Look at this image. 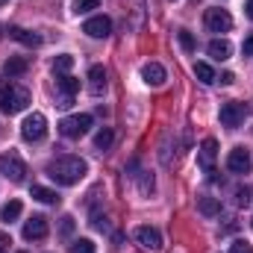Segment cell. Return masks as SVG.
<instances>
[{"label":"cell","mask_w":253,"mask_h":253,"mask_svg":"<svg viewBox=\"0 0 253 253\" xmlns=\"http://www.w3.org/2000/svg\"><path fill=\"white\" fill-rule=\"evenodd\" d=\"M85 171H88V165L80 156H56L47 162V177L59 186H77L85 177Z\"/></svg>","instance_id":"6da1fadb"},{"label":"cell","mask_w":253,"mask_h":253,"mask_svg":"<svg viewBox=\"0 0 253 253\" xmlns=\"http://www.w3.org/2000/svg\"><path fill=\"white\" fill-rule=\"evenodd\" d=\"M30 106V88L18 85V83H3L0 85V112L6 115H18Z\"/></svg>","instance_id":"7a4b0ae2"},{"label":"cell","mask_w":253,"mask_h":253,"mask_svg":"<svg viewBox=\"0 0 253 253\" xmlns=\"http://www.w3.org/2000/svg\"><path fill=\"white\" fill-rule=\"evenodd\" d=\"M0 174H3L6 180H12V183H24V180H27V162H24L15 150H9V153L0 156Z\"/></svg>","instance_id":"3957f363"},{"label":"cell","mask_w":253,"mask_h":253,"mask_svg":"<svg viewBox=\"0 0 253 253\" xmlns=\"http://www.w3.org/2000/svg\"><path fill=\"white\" fill-rule=\"evenodd\" d=\"M94 124V118L91 115H68L59 121V132H62L65 138H83L88 129Z\"/></svg>","instance_id":"277c9868"},{"label":"cell","mask_w":253,"mask_h":253,"mask_svg":"<svg viewBox=\"0 0 253 253\" xmlns=\"http://www.w3.org/2000/svg\"><path fill=\"white\" fill-rule=\"evenodd\" d=\"M21 135H24V141H42L47 135V118L42 112H30L21 124Z\"/></svg>","instance_id":"5b68a950"},{"label":"cell","mask_w":253,"mask_h":253,"mask_svg":"<svg viewBox=\"0 0 253 253\" xmlns=\"http://www.w3.org/2000/svg\"><path fill=\"white\" fill-rule=\"evenodd\" d=\"M203 24H206L209 33H230L233 30V18H230L227 9H206Z\"/></svg>","instance_id":"8992f818"},{"label":"cell","mask_w":253,"mask_h":253,"mask_svg":"<svg viewBox=\"0 0 253 253\" xmlns=\"http://www.w3.org/2000/svg\"><path fill=\"white\" fill-rule=\"evenodd\" d=\"M227 168L233 174H251L253 171V156L248 147H233L230 156H227Z\"/></svg>","instance_id":"52a82bcc"},{"label":"cell","mask_w":253,"mask_h":253,"mask_svg":"<svg viewBox=\"0 0 253 253\" xmlns=\"http://www.w3.org/2000/svg\"><path fill=\"white\" fill-rule=\"evenodd\" d=\"M135 242L144 248V251H150V253H159L162 251V233L156 230V227H135Z\"/></svg>","instance_id":"ba28073f"},{"label":"cell","mask_w":253,"mask_h":253,"mask_svg":"<svg viewBox=\"0 0 253 253\" xmlns=\"http://www.w3.org/2000/svg\"><path fill=\"white\" fill-rule=\"evenodd\" d=\"M215 156H218V141L215 138H203V144L197 147V165L206 174H215Z\"/></svg>","instance_id":"9c48e42d"},{"label":"cell","mask_w":253,"mask_h":253,"mask_svg":"<svg viewBox=\"0 0 253 253\" xmlns=\"http://www.w3.org/2000/svg\"><path fill=\"white\" fill-rule=\"evenodd\" d=\"M56 91H59V109H68L71 103H74V94L80 91V80H74V77H68V74H62L59 80H56Z\"/></svg>","instance_id":"30bf717a"},{"label":"cell","mask_w":253,"mask_h":253,"mask_svg":"<svg viewBox=\"0 0 253 253\" xmlns=\"http://www.w3.org/2000/svg\"><path fill=\"white\" fill-rule=\"evenodd\" d=\"M83 33L91 36V39H106V36L112 33V21H109L106 15H94V18H88V21L83 24Z\"/></svg>","instance_id":"8fae6325"},{"label":"cell","mask_w":253,"mask_h":253,"mask_svg":"<svg viewBox=\"0 0 253 253\" xmlns=\"http://www.w3.org/2000/svg\"><path fill=\"white\" fill-rule=\"evenodd\" d=\"M242 121H245V106H242V103L230 100V103H224V106H221V124L227 126V129L242 126Z\"/></svg>","instance_id":"7c38bea8"},{"label":"cell","mask_w":253,"mask_h":253,"mask_svg":"<svg viewBox=\"0 0 253 253\" xmlns=\"http://www.w3.org/2000/svg\"><path fill=\"white\" fill-rule=\"evenodd\" d=\"M47 236V218L44 215H33L27 224H24V239L27 242H42Z\"/></svg>","instance_id":"4fadbf2b"},{"label":"cell","mask_w":253,"mask_h":253,"mask_svg":"<svg viewBox=\"0 0 253 253\" xmlns=\"http://www.w3.org/2000/svg\"><path fill=\"white\" fill-rule=\"evenodd\" d=\"M141 80H144L147 85L159 88V85H165L168 74H165V68H162L159 62H144V65H141Z\"/></svg>","instance_id":"5bb4252c"},{"label":"cell","mask_w":253,"mask_h":253,"mask_svg":"<svg viewBox=\"0 0 253 253\" xmlns=\"http://www.w3.org/2000/svg\"><path fill=\"white\" fill-rule=\"evenodd\" d=\"M88 91L94 97H100L106 91V68L103 65H91L88 68Z\"/></svg>","instance_id":"9a60e30c"},{"label":"cell","mask_w":253,"mask_h":253,"mask_svg":"<svg viewBox=\"0 0 253 253\" xmlns=\"http://www.w3.org/2000/svg\"><path fill=\"white\" fill-rule=\"evenodd\" d=\"M206 53H209L215 62H224V59H230V56H233V44H230L227 39H212V42H209V47H206Z\"/></svg>","instance_id":"2e32d148"},{"label":"cell","mask_w":253,"mask_h":253,"mask_svg":"<svg viewBox=\"0 0 253 253\" xmlns=\"http://www.w3.org/2000/svg\"><path fill=\"white\" fill-rule=\"evenodd\" d=\"M9 36H12L15 42L27 44V47H42V36H39V33H33V30H21V27H12V30H9Z\"/></svg>","instance_id":"e0dca14e"},{"label":"cell","mask_w":253,"mask_h":253,"mask_svg":"<svg viewBox=\"0 0 253 253\" xmlns=\"http://www.w3.org/2000/svg\"><path fill=\"white\" fill-rule=\"evenodd\" d=\"M21 212H24V203H21V200H9V203L0 206V221H3V224H12V221L21 218Z\"/></svg>","instance_id":"ac0fdd59"},{"label":"cell","mask_w":253,"mask_h":253,"mask_svg":"<svg viewBox=\"0 0 253 253\" xmlns=\"http://www.w3.org/2000/svg\"><path fill=\"white\" fill-rule=\"evenodd\" d=\"M27 68H30V62H27L24 56H9V59L3 62L6 77H21V74H27Z\"/></svg>","instance_id":"d6986e66"},{"label":"cell","mask_w":253,"mask_h":253,"mask_svg":"<svg viewBox=\"0 0 253 253\" xmlns=\"http://www.w3.org/2000/svg\"><path fill=\"white\" fill-rule=\"evenodd\" d=\"M197 209H200V215L215 218V215H221V200L218 197H197Z\"/></svg>","instance_id":"ffe728a7"},{"label":"cell","mask_w":253,"mask_h":253,"mask_svg":"<svg viewBox=\"0 0 253 253\" xmlns=\"http://www.w3.org/2000/svg\"><path fill=\"white\" fill-rule=\"evenodd\" d=\"M194 77H197L200 83H206V85L218 83V74L212 71V65H206V62H194Z\"/></svg>","instance_id":"44dd1931"},{"label":"cell","mask_w":253,"mask_h":253,"mask_svg":"<svg viewBox=\"0 0 253 253\" xmlns=\"http://www.w3.org/2000/svg\"><path fill=\"white\" fill-rule=\"evenodd\" d=\"M30 197H36V200H42V203H59V194L53 189H44V186H33Z\"/></svg>","instance_id":"7402d4cb"},{"label":"cell","mask_w":253,"mask_h":253,"mask_svg":"<svg viewBox=\"0 0 253 253\" xmlns=\"http://www.w3.org/2000/svg\"><path fill=\"white\" fill-rule=\"evenodd\" d=\"M112 138H115V132H112L109 126H103V129H100V132L94 135V147H97V150L103 153V150H109V147H112Z\"/></svg>","instance_id":"603a6c76"},{"label":"cell","mask_w":253,"mask_h":253,"mask_svg":"<svg viewBox=\"0 0 253 253\" xmlns=\"http://www.w3.org/2000/svg\"><path fill=\"white\" fill-rule=\"evenodd\" d=\"M100 6V0H74L71 3V12L74 15H85V12H91V9H97Z\"/></svg>","instance_id":"cb8c5ba5"},{"label":"cell","mask_w":253,"mask_h":253,"mask_svg":"<svg viewBox=\"0 0 253 253\" xmlns=\"http://www.w3.org/2000/svg\"><path fill=\"white\" fill-rule=\"evenodd\" d=\"M177 39H180V47H183L186 53H194V50H197V42H194V36H191L189 30H180Z\"/></svg>","instance_id":"d4e9b609"},{"label":"cell","mask_w":253,"mask_h":253,"mask_svg":"<svg viewBox=\"0 0 253 253\" xmlns=\"http://www.w3.org/2000/svg\"><path fill=\"white\" fill-rule=\"evenodd\" d=\"M71 68H74V56H71V53H62V56L53 59V71H56V74H68Z\"/></svg>","instance_id":"484cf974"},{"label":"cell","mask_w":253,"mask_h":253,"mask_svg":"<svg viewBox=\"0 0 253 253\" xmlns=\"http://www.w3.org/2000/svg\"><path fill=\"white\" fill-rule=\"evenodd\" d=\"M71 253H97V251H94V242L91 239H77L71 245Z\"/></svg>","instance_id":"4316f807"},{"label":"cell","mask_w":253,"mask_h":253,"mask_svg":"<svg viewBox=\"0 0 253 253\" xmlns=\"http://www.w3.org/2000/svg\"><path fill=\"white\" fill-rule=\"evenodd\" d=\"M135 177H138V189H141V194H153L156 186H153V177H150L147 171H141V174H135Z\"/></svg>","instance_id":"83f0119b"},{"label":"cell","mask_w":253,"mask_h":253,"mask_svg":"<svg viewBox=\"0 0 253 253\" xmlns=\"http://www.w3.org/2000/svg\"><path fill=\"white\" fill-rule=\"evenodd\" d=\"M74 227H77V221H74L71 215H65V218H59V236H62V239H68V236L74 233Z\"/></svg>","instance_id":"f1b7e54d"},{"label":"cell","mask_w":253,"mask_h":253,"mask_svg":"<svg viewBox=\"0 0 253 253\" xmlns=\"http://www.w3.org/2000/svg\"><path fill=\"white\" fill-rule=\"evenodd\" d=\"M236 203H239V206H248V203H251V189H248V186L236 189Z\"/></svg>","instance_id":"f546056e"},{"label":"cell","mask_w":253,"mask_h":253,"mask_svg":"<svg viewBox=\"0 0 253 253\" xmlns=\"http://www.w3.org/2000/svg\"><path fill=\"white\" fill-rule=\"evenodd\" d=\"M230 253H251V245H248V242H236V245L230 248Z\"/></svg>","instance_id":"4dcf8cb0"},{"label":"cell","mask_w":253,"mask_h":253,"mask_svg":"<svg viewBox=\"0 0 253 253\" xmlns=\"http://www.w3.org/2000/svg\"><path fill=\"white\" fill-rule=\"evenodd\" d=\"M242 53H245V56H253V36H248V39H245V44H242Z\"/></svg>","instance_id":"1f68e13d"},{"label":"cell","mask_w":253,"mask_h":253,"mask_svg":"<svg viewBox=\"0 0 253 253\" xmlns=\"http://www.w3.org/2000/svg\"><path fill=\"white\" fill-rule=\"evenodd\" d=\"M9 245H12L9 233H0V253H6V251H9Z\"/></svg>","instance_id":"d6a6232c"},{"label":"cell","mask_w":253,"mask_h":253,"mask_svg":"<svg viewBox=\"0 0 253 253\" xmlns=\"http://www.w3.org/2000/svg\"><path fill=\"white\" fill-rule=\"evenodd\" d=\"M218 80H221V83H224V85H230V83H233V80H236V74H233V71H224V74H221V77H218Z\"/></svg>","instance_id":"836d02e7"},{"label":"cell","mask_w":253,"mask_h":253,"mask_svg":"<svg viewBox=\"0 0 253 253\" xmlns=\"http://www.w3.org/2000/svg\"><path fill=\"white\" fill-rule=\"evenodd\" d=\"M245 12H248V18L253 21V0H248V3H245Z\"/></svg>","instance_id":"e575fe53"},{"label":"cell","mask_w":253,"mask_h":253,"mask_svg":"<svg viewBox=\"0 0 253 253\" xmlns=\"http://www.w3.org/2000/svg\"><path fill=\"white\" fill-rule=\"evenodd\" d=\"M3 3H9V0H0V6H3Z\"/></svg>","instance_id":"d590c367"},{"label":"cell","mask_w":253,"mask_h":253,"mask_svg":"<svg viewBox=\"0 0 253 253\" xmlns=\"http://www.w3.org/2000/svg\"><path fill=\"white\" fill-rule=\"evenodd\" d=\"M251 253H253V248H251Z\"/></svg>","instance_id":"8d00e7d4"},{"label":"cell","mask_w":253,"mask_h":253,"mask_svg":"<svg viewBox=\"0 0 253 253\" xmlns=\"http://www.w3.org/2000/svg\"><path fill=\"white\" fill-rule=\"evenodd\" d=\"M21 253H24V251H21Z\"/></svg>","instance_id":"74e56055"}]
</instances>
